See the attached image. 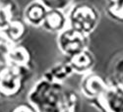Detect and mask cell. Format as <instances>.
<instances>
[{
  "label": "cell",
  "instance_id": "1",
  "mask_svg": "<svg viewBox=\"0 0 123 112\" xmlns=\"http://www.w3.org/2000/svg\"><path fill=\"white\" fill-rule=\"evenodd\" d=\"M44 15L45 13H44L43 7L38 5L37 3L31 6L28 9V12H27V17L29 19V21L34 24H37L39 22L43 21Z\"/></svg>",
  "mask_w": 123,
  "mask_h": 112
},
{
  "label": "cell",
  "instance_id": "2",
  "mask_svg": "<svg viewBox=\"0 0 123 112\" xmlns=\"http://www.w3.org/2000/svg\"><path fill=\"white\" fill-rule=\"evenodd\" d=\"M44 4L52 9H58V8H63L67 5L69 0H43Z\"/></svg>",
  "mask_w": 123,
  "mask_h": 112
}]
</instances>
